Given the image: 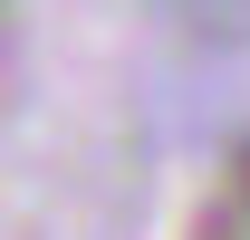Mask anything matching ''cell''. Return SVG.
<instances>
[{"label": "cell", "instance_id": "obj_1", "mask_svg": "<svg viewBox=\"0 0 250 240\" xmlns=\"http://www.w3.org/2000/svg\"><path fill=\"white\" fill-rule=\"evenodd\" d=\"M192 240H250V221L221 202V211H202V221H192Z\"/></svg>", "mask_w": 250, "mask_h": 240}, {"label": "cell", "instance_id": "obj_2", "mask_svg": "<svg viewBox=\"0 0 250 240\" xmlns=\"http://www.w3.org/2000/svg\"><path fill=\"white\" fill-rule=\"evenodd\" d=\"M231 163H241V202H231V211H241V221H250V144L231 154Z\"/></svg>", "mask_w": 250, "mask_h": 240}]
</instances>
